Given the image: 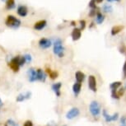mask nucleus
I'll return each instance as SVG.
<instances>
[{
	"mask_svg": "<svg viewBox=\"0 0 126 126\" xmlns=\"http://www.w3.org/2000/svg\"><path fill=\"white\" fill-rule=\"evenodd\" d=\"M121 85H122V83L120 82H114L110 85V87L111 90H116L117 88H119V87H120Z\"/></svg>",
	"mask_w": 126,
	"mask_h": 126,
	"instance_id": "obj_22",
	"label": "nucleus"
},
{
	"mask_svg": "<svg viewBox=\"0 0 126 126\" xmlns=\"http://www.w3.org/2000/svg\"><path fill=\"white\" fill-rule=\"evenodd\" d=\"M81 35H82V31L79 28H74L72 32V39L73 41L79 40L81 38Z\"/></svg>",
	"mask_w": 126,
	"mask_h": 126,
	"instance_id": "obj_13",
	"label": "nucleus"
},
{
	"mask_svg": "<svg viewBox=\"0 0 126 126\" xmlns=\"http://www.w3.org/2000/svg\"><path fill=\"white\" fill-rule=\"evenodd\" d=\"M102 8H103V11L105 13H109V12L110 13V12H112V10H113L112 7L110 5H109V4H105Z\"/></svg>",
	"mask_w": 126,
	"mask_h": 126,
	"instance_id": "obj_24",
	"label": "nucleus"
},
{
	"mask_svg": "<svg viewBox=\"0 0 126 126\" xmlns=\"http://www.w3.org/2000/svg\"><path fill=\"white\" fill-rule=\"evenodd\" d=\"M75 78L78 82L82 83L85 79V74L82 72H81V71H78L75 73Z\"/></svg>",
	"mask_w": 126,
	"mask_h": 126,
	"instance_id": "obj_17",
	"label": "nucleus"
},
{
	"mask_svg": "<svg viewBox=\"0 0 126 126\" xmlns=\"http://www.w3.org/2000/svg\"><path fill=\"white\" fill-rule=\"evenodd\" d=\"M25 59V61L26 63H30L31 61H32V56L30 55V54H25V55H23Z\"/></svg>",
	"mask_w": 126,
	"mask_h": 126,
	"instance_id": "obj_25",
	"label": "nucleus"
},
{
	"mask_svg": "<svg viewBox=\"0 0 126 126\" xmlns=\"http://www.w3.org/2000/svg\"><path fill=\"white\" fill-rule=\"evenodd\" d=\"M113 1H120V0H108V2H113Z\"/></svg>",
	"mask_w": 126,
	"mask_h": 126,
	"instance_id": "obj_36",
	"label": "nucleus"
},
{
	"mask_svg": "<svg viewBox=\"0 0 126 126\" xmlns=\"http://www.w3.org/2000/svg\"><path fill=\"white\" fill-rule=\"evenodd\" d=\"M102 1H103V0H96V2H97V3H101Z\"/></svg>",
	"mask_w": 126,
	"mask_h": 126,
	"instance_id": "obj_35",
	"label": "nucleus"
},
{
	"mask_svg": "<svg viewBox=\"0 0 126 126\" xmlns=\"http://www.w3.org/2000/svg\"><path fill=\"white\" fill-rule=\"evenodd\" d=\"M81 88H82V83L78 82L76 83H74V85L73 86V93H74V95L76 96L80 93Z\"/></svg>",
	"mask_w": 126,
	"mask_h": 126,
	"instance_id": "obj_16",
	"label": "nucleus"
},
{
	"mask_svg": "<svg viewBox=\"0 0 126 126\" xmlns=\"http://www.w3.org/2000/svg\"><path fill=\"white\" fill-rule=\"evenodd\" d=\"M27 77H28V80H29L31 82H33L37 81L36 70H35L34 68H29V69L27 70Z\"/></svg>",
	"mask_w": 126,
	"mask_h": 126,
	"instance_id": "obj_7",
	"label": "nucleus"
},
{
	"mask_svg": "<svg viewBox=\"0 0 126 126\" xmlns=\"http://www.w3.org/2000/svg\"><path fill=\"white\" fill-rule=\"evenodd\" d=\"M46 73H48L49 78H50L52 80L56 79V78H58V76H59V73H58L57 71H52L50 68H46Z\"/></svg>",
	"mask_w": 126,
	"mask_h": 126,
	"instance_id": "obj_18",
	"label": "nucleus"
},
{
	"mask_svg": "<svg viewBox=\"0 0 126 126\" xmlns=\"http://www.w3.org/2000/svg\"><path fill=\"white\" fill-rule=\"evenodd\" d=\"M32 96V92H26L25 93H21L19 94L16 98V101L17 102H22L26 101V100H28L31 98Z\"/></svg>",
	"mask_w": 126,
	"mask_h": 126,
	"instance_id": "obj_9",
	"label": "nucleus"
},
{
	"mask_svg": "<svg viewBox=\"0 0 126 126\" xmlns=\"http://www.w3.org/2000/svg\"><path fill=\"white\" fill-rule=\"evenodd\" d=\"M79 114H80V110H78V108L73 107L67 112V114H66V118L68 120H73V119H74L77 116L79 115Z\"/></svg>",
	"mask_w": 126,
	"mask_h": 126,
	"instance_id": "obj_5",
	"label": "nucleus"
},
{
	"mask_svg": "<svg viewBox=\"0 0 126 126\" xmlns=\"http://www.w3.org/2000/svg\"><path fill=\"white\" fill-rule=\"evenodd\" d=\"M88 87L92 92H96V80L95 76L90 75L88 78Z\"/></svg>",
	"mask_w": 126,
	"mask_h": 126,
	"instance_id": "obj_8",
	"label": "nucleus"
},
{
	"mask_svg": "<svg viewBox=\"0 0 126 126\" xmlns=\"http://www.w3.org/2000/svg\"><path fill=\"white\" fill-rule=\"evenodd\" d=\"M105 20V16L104 15H102L101 13H96V22L98 24H101Z\"/></svg>",
	"mask_w": 126,
	"mask_h": 126,
	"instance_id": "obj_21",
	"label": "nucleus"
},
{
	"mask_svg": "<svg viewBox=\"0 0 126 126\" xmlns=\"http://www.w3.org/2000/svg\"><path fill=\"white\" fill-rule=\"evenodd\" d=\"M5 23L8 27L14 28V29H16V28H18L21 26V21L16 17H15L14 16H12V15L8 16Z\"/></svg>",
	"mask_w": 126,
	"mask_h": 126,
	"instance_id": "obj_2",
	"label": "nucleus"
},
{
	"mask_svg": "<svg viewBox=\"0 0 126 126\" xmlns=\"http://www.w3.org/2000/svg\"><path fill=\"white\" fill-rule=\"evenodd\" d=\"M19 59H20V56H16L13 59H12V60L8 63V66L14 73H17L20 69Z\"/></svg>",
	"mask_w": 126,
	"mask_h": 126,
	"instance_id": "obj_4",
	"label": "nucleus"
},
{
	"mask_svg": "<svg viewBox=\"0 0 126 126\" xmlns=\"http://www.w3.org/2000/svg\"><path fill=\"white\" fill-rule=\"evenodd\" d=\"M61 87H62V83L61 82H56V83H54V84L52 85V90H53V92L55 93L56 96H60Z\"/></svg>",
	"mask_w": 126,
	"mask_h": 126,
	"instance_id": "obj_12",
	"label": "nucleus"
},
{
	"mask_svg": "<svg viewBox=\"0 0 126 126\" xmlns=\"http://www.w3.org/2000/svg\"><path fill=\"white\" fill-rule=\"evenodd\" d=\"M89 16H96V11H95V9H92V10L90 11Z\"/></svg>",
	"mask_w": 126,
	"mask_h": 126,
	"instance_id": "obj_31",
	"label": "nucleus"
},
{
	"mask_svg": "<svg viewBox=\"0 0 126 126\" xmlns=\"http://www.w3.org/2000/svg\"><path fill=\"white\" fill-rule=\"evenodd\" d=\"M80 24H81V27H80V30L82 31L85 29V27H86V22L84 20H81L80 21Z\"/></svg>",
	"mask_w": 126,
	"mask_h": 126,
	"instance_id": "obj_27",
	"label": "nucleus"
},
{
	"mask_svg": "<svg viewBox=\"0 0 126 126\" xmlns=\"http://www.w3.org/2000/svg\"><path fill=\"white\" fill-rule=\"evenodd\" d=\"M123 73H124V78H126V61L124 64V67H123Z\"/></svg>",
	"mask_w": 126,
	"mask_h": 126,
	"instance_id": "obj_30",
	"label": "nucleus"
},
{
	"mask_svg": "<svg viewBox=\"0 0 126 126\" xmlns=\"http://www.w3.org/2000/svg\"><path fill=\"white\" fill-rule=\"evenodd\" d=\"M123 126H126V125H123Z\"/></svg>",
	"mask_w": 126,
	"mask_h": 126,
	"instance_id": "obj_39",
	"label": "nucleus"
},
{
	"mask_svg": "<svg viewBox=\"0 0 126 126\" xmlns=\"http://www.w3.org/2000/svg\"><path fill=\"white\" fill-rule=\"evenodd\" d=\"M54 53L59 58L63 57L64 54V48L63 46V42L60 39H57L54 42Z\"/></svg>",
	"mask_w": 126,
	"mask_h": 126,
	"instance_id": "obj_1",
	"label": "nucleus"
},
{
	"mask_svg": "<svg viewBox=\"0 0 126 126\" xmlns=\"http://www.w3.org/2000/svg\"><path fill=\"white\" fill-rule=\"evenodd\" d=\"M52 42L49 39L47 38H41L39 40V46L41 49H49L51 46Z\"/></svg>",
	"mask_w": 126,
	"mask_h": 126,
	"instance_id": "obj_6",
	"label": "nucleus"
},
{
	"mask_svg": "<svg viewBox=\"0 0 126 126\" xmlns=\"http://www.w3.org/2000/svg\"><path fill=\"white\" fill-rule=\"evenodd\" d=\"M120 49V52H121V53H122V54H126V47H125V46H122Z\"/></svg>",
	"mask_w": 126,
	"mask_h": 126,
	"instance_id": "obj_32",
	"label": "nucleus"
},
{
	"mask_svg": "<svg viewBox=\"0 0 126 126\" xmlns=\"http://www.w3.org/2000/svg\"><path fill=\"white\" fill-rule=\"evenodd\" d=\"M121 123L123 124V125H126V117L125 116H123L121 118Z\"/></svg>",
	"mask_w": 126,
	"mask_h": 126,
	"instance_id": "obj_33",
	"label": "nucleus"
},
{
	"mask_svg": "<svg viewBox=\"0 0 126 126\" xmlns=\"http://www.w3.org/2000/svg\"><path fill=\"white\" fill-rule=\"evenodd\" d=\"M3 106V101H2V100L0 99V106Z\"/></svg>",
	"mask_w": 126,
	"mask_h": 126,
	"instance_id": "obj_34",
	"label": "nucleus"
},
{
	"mask_svg": "<svg viewBox=\"0 0 126 126\" xmlns=\"http://www.w3.org/2000/svg\"><path fill=\"white\" fill-rule=\"evenodd\" d=\"M23 126H33V123L32 120H27L23 124Z\"/></svg>",
	"mask_w": 126,
	"mask_h": 126,
	"instance_id": "obj_28",
	"label": "nucleus"
},
{
	"mask_svg": "<svg viewBox=\"0 0 126 126\" xmlns=\"http://www.w3.org/2000/svg\"><path fill=\"white\" fill-rule=\"evenodd\" d=\"M72 25L73 26H75V22H72Z\"/></svg>",
	"mask_w": 126,
	"mask_h": 126,
	"instance_id": "obj_37",
	"label": "nucleus"
},
{
	"mask_svg": "<svg viewBox=\"0 0 126 126\" xmlns=\"http://www.w3.org/2000/svg\"><path fill=\"white\" fill-rule=\"evenodd\" d=\"M4 126H18V125L13 120L8 119V120H6V122L4 123Z\"/></svg>",
	"mask_w": 126,
	"mask_h": 126,
	"instance_id": "obj_23",
	"label": "nucleus"
},
{
	"mask_svg": "<svg viewBox=\"0 0 126 126\" xmlns=\"http://www.w3.org/2000/svg\"><path fill=\"white\" fill-rule=\"evenodd\" d=\"M28 13L27 8L26 6L21 5L17 8V14L21 16H26Z\"/></svg>",
	"mask_w": 126,
	"mask_h": 126,
	"instance_id": "obj_15",
	"label": "nucleus"
},
{
	"mask_svg": "<svg viewBox=\"0 0 126 126\" xmlns=\"http://www.w3.org/2000/svg\"><path fill=\"white\" fill-rule=\"evenodd\" d=\"M46 25H47V22H46V20L39 21V22H37L35 23L34 29L36 30V31H40V30L44 29V28L46 27Z\"/></svg>",
	"mask_w": 126,
	"mask_h": 126,
	"instance_id": "obj_14",
	"label": "nucleus"
},
{
	"mask_svg": "<svg viewBox=\"0 0 126 126\" xmlns=\"http://www.w3.org/2000/svg\"><path fill=\"white\" fill-rule=\"evenodd\" d=\"M89 110L90 112L94 117H96L100 115L101 113V106H100V104L97 102L96 101H93L91 102L89 106Z\"/></svg>",
	"mask_w": 126,
	"mask_h": 126,
	"instance_id": "obj_3",
	"label": "nucleus"
},
{
	"mask_svg": "<svg viewBox=\"0 0 126 126\" xmlns=\"http://www.w3.org/2000/svg\"><path fill=\"white\" fill-rule=\"evenodd\" d=\"M13 8H15V0H7L6 8L10 10V9H13Z\"/></svg>",
	"mask_w": 126,
	"mask_h": 126,
	"instance_id": "obj_20",
	"label": "nucleus"
},
{
	"mask_svg": "<svg viewBox=\"0 0 126 126\" xmlns=\"http://www.w3.org/2000/svg\"><path fill=\"white\" fill-rule=\"evenodd\" d=\"M89 7L92 9L96 8V0H91V2L89 3Z\"/></svg>",
	"mask_w": 126,
	"mask_h": 126,
	"instance_id": "obj_26",
	"label": "nucleus"
},
{
	"mask_svg": "<svg viewBox=\"0 0 126 126\" xmlns=\"http://www.w3.org/2000/svg\"><path fill=\"white\" fill-rule=\"evenodd\" d=\"M124 92H125V88H124V87H122V88H120V91H119V92H118V96H123Z\"/></svg>",
	"mask_w": 126,
	"mask_h": 126,
	"instance_id": "obj_29",
	"label": "nucleus"
},
{
	"mask_svg": "<svg viewBox=\"0 0 126 126\" xmlns=\"http://www.w3.org/2000/svg\"><path fill=\"white\" fill-rule=\"evenodd\" d=\"M103 116H104V118L106 119V122H110V121H115L116 120H118L119 114L115 113V114H114L113 115H108V114H107V112H106V110H103Z\"/></svg>",
	"mask_w": 126,
	"mask_h": 126,
	"instance_id": "obj_10",
	"label": "nucleus"
},
{
	"mask_svg": "<svg viewBox=\"0 0 126 126\" xmlns=\"http://www.w3.org/2000/svg\"><path fill=\"white\" fill-rule=\"evenodd\" d=\"M123 29H124L123 26H115V27H113L112 29H111V35H117L118 33L120 32Z\"/></svg>",
	"mask_w": 126,
	"mask_h": 126,
	"instance_id": "obj_19",
	"label": "nucleus"
},
{
	"mask_svg": "<svg viewBox=\"0 0 126 126\" xmlns=\"http://www.w3.org/2000/svg\"><path fill=\"white\" fill-rule=\"evenodd\" d=\"M2 1H5V0H2Z\"/></svg>",
	"mask_w": 126,
	"mask_h": 126,
	"instance_id": "obj_38",
	"label": "nucleus"
},
{
	"mask_svg": "<svg viewBox=\"0 0 126 126\" xmlns=\"http://www.w3.org/2000/svg\"><path fill=\"white\" fill-rule=\"evenodd\" d=\"M36 77H37V80L40 81V82H45L46 80V74L45 73V72L41 68H38L36 70Z\"/></svg>",
	"mask_w": 126,
	"mask_h": 126,
	"instance_id": "obj_11",
	"label": "nucleus"
}]
</instances>
